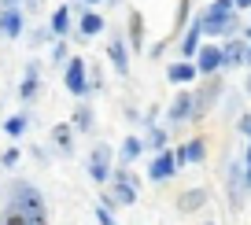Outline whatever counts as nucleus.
<instances>
[{
    "label": "nucleus",
    "mask_w": 251,
    "mask_h": 225,
    "mask_svg": "<svg viewBox=\"0 0 251 225\" xmlns=\"http://www.w3.org/2000/svg\"><path fill=\"white\" fill-rule=\"evenodd\" d=\"M141 155H144V137H137V133H129V137L122 140V148L115 151L118 166H133V163H137Z\"/></svg>",
    "instance_id": "obj_20"
},
{
    "label": "nucleus",
    "mask_w": 251,
    "mask_h": 225,
    "mask_svg": "<svg viewBox=\"0 0 251 225\" xmlns=\"http://www.w3.org/2000/svg\"><path fill=\"white\" fill-rule=\"evenodd\" d=\"M200 45H203V33H200V23H196V19H188V26L181 30V37H177V59H192Z\"/></svg>",
    "instance_id": "obj_18"
},
{
    "label": "nucleus",
    "mask_w": 251,
    "mask_h": 225,
    "mask_svg": "<svg viewBox=\"0 0 251 225\" xmlns=\"http://www.w3.org/2000/svg\"><path fill=\"white\" fill-rule=\"evenodd\" d=\"M48 144H52L55 155L71 159V155H74V144H78V133H74V125H71V122H55L52 129H48Z\"/></svg>",
    "instance_id": "obj_9"
},
{
    "label": "nucleus",
    "mask_w": 251,
    "mask_h": 225,
    "mask_svg": "<svg viewBox=\"0 0 251 225\" xmlns=\"http://www.w3.org/2000/svg\"><path fill=\"white\" fill-rule=\"evenodd\" d=\"M163 52H166V41H155V45L148 48V59H159V55H163Z\"/></svg>",
    "instance_id": "obj_32"
},
{
    "label": "nucleus",
    "mask_w": 251,
    "mask_h": 225,
    "mask_svg": "<svg viewBox=\"0 0 251 225\" xmlns=\"http://www.w3.org/2000/svg\"><path fill=\"white\" fill-rule=\"evenodd\" d=\"M203 225H214V222H203Z\"/></svg>",
    "instance_id": "obj_43"
},
{
    "label": "nucleus",
    "mask_w": 251,
    "mask_h": 225,
    "mask_svg": "<svg viewBox=\"0 0 251 225\" xmlns=\"http://www.w3.org/2000/svg\"><path fill=\"white\" fill-rule=\"evenodd\" d=\"M218 45H222V74L240 70L244 55H248V41H244V37H229V41H218Z\"/></svg>",
    "instance_id": "obj_12"
},
{
    "label": "nucleus",
    "mask_w": 251,
    "mask_h": 225,
    "mask_svg": "<svg viewBox=\"0 0 251 225\" xmlns=\"http://www.w3.org/2000/svg\"><path fill=\"white\" fill-rule=\"evenodd\" d=\"M107 63H111V70H115L118 78H129V45H126V37L122 33H111L107 37Z\"/></svg>",
    "instance_id": "obj_8"
},
{
    "label": "nucleus",
    "mask_w": 251,
    "mask_h": 225,
    "mask_svg": "<svg viewBox=\"0 0 251 225\" xmlns=\"http://www.w3.org/2000/svg\"><path fill=\"white\" fill-rule=\"evenodd\" d=\"M48 33H52V41H63L74 33V4H59V8L48 15Z\"/></svg>",
    "instance_id": "obj_11"
},
{
    "label": "nucleus",
    "mask_w": 251,
    "mask_h": 225,
    "mask_svg": "<svg viewBox=\"0 0 251 225\" xmlns=\"http://www.w3.org/2000/svg\"><path fill=\"white\" fill-rule=\"evenodd\" d=\"M222 96H226V78H222V74L200 78V85L192 89V122H203L207 115H214Z\"/></svg>",
    "instance_id": "obj_2"
},
{
    "label": "nucleus",
    "mask_w": 251,
    "mask_h": 225,
    "mask_svg": "<svg viewBox=\"0 0 251 225\" xmlns=\"http://www.w3.org/2000/svg\"><path fill=\"white\" fill-rule=\"evenodd\" d=\"M233 8L236 11H251V0H233Z\"/></svg>",
    "instance_id": "obj_35"
},
{
    "label": "nucleus",
    "mask_w": 251,
    "mask_h": 225,
    "mask_svg": "<svg viewBox=\"0 0 251 225\" xmlns=\"http://www.w3.org/2000/svg\"><path fill=\"white\" fill-rule=\"evenodd\" d=\"M166 148H170V133H166V125H148V133H144V151H151V155H155V151H166Z\"/></svg>",
    "instance_id": "obj_22"
},
{
    "label": "nucleus",
    "mask_w": 251,
    "mask_h": 225,
    "mask_svg": "<svg viewBox=\"0 0 251 225\" xmlns=\"http://www.w3.org/2000/svg\"><path fill=\"white\" fill-rule=\"evenodd\" d=\"M192 63H196L200 78L222 74V45H218V41H203V45L196 48V55H192Z\"/></svg>",
    "instance_id": "obj_5"
},
{
    "label": "nucleus",
    "mask_w": 251,
    "mask_h": 225,
    "mask_svg": "<svg viewBox=\"0 0 251 225\" xmlns=\"http://www.w3.org/2000/svg\"><path fill=\"white\" fill-rule=\"evenodd\" d=\"M19 8H23V11H37L41 0H19Z\"/></svg>",
    "instance_id": "obj_34"
},
{
    "label": "nucleus",
    "mask_w": 251,
    "mask_h": 225,
    "mask_svg": "<svg viewBox=\"0 0 251 225\" xmlns=\"http://www.w3.org/2000/svg\"><path fill=\"white\" fill-rule=\"evenodd\" d=\"M23 37H26V41H30V45H33V48H37V45H45V41H48V37H52V33H48V30H33V33H23Z\"/></svg>",
    "instance_id": "obj_31"
},
{
    "label": "nucleus",
    "mask_w": 251,
    "mask_h": 225,
    "mask_svg": "<svg viewBox=\"0 0 251 225\" xmlns=\"http://www.w3.org/2000/svg\"><path fill=\"white\" fill-rule=\"evenodd\" d=\"M126 122H141V111L129 107V103H126Z\"/></svg>",
    "instance_id": "obj_33"
},
{
    "label": "nucleus",
    "mask_w": 251,
    "mask_h": 225,
    "mask_svg": "<svg viewBox=\"0 0 251 225\" xmlns=\"http://www.w3.org/2000/svg\"><path fill=\"white\" fill-rule=\"evenodd\" d=\"M111 170H115V148L107 144V140H100V144H93V151H89V163H85V174L93 185H107L111 181Z\"/></svg>",
    "instance_id": "obj_3"
},
{
    "label": "nucleus",
    "mask_w": 251,
    "mask_h": 225,
    "mask_svg": "<svg viewBox=\"0 0 251 225\" xmlns=\"http://www.w3.org/2000/svg\"><path fill=\"white\" fill-rule=\"evenodd\" d=\"M236 133L251 144V111H240V115H236Z\"/></svg>",
    "instance_id": "obj_29"
},
{
    "label": "nucleus",
    "mask_w": 251,
    "mask_h": 225,
    "mask_svg": "<svg viewBox=\"0 0 251 225\" xmlns=\"http://www.w3.org/2000/svg\"><path fill=\"white\" fill-rule=\"evenodd\" d=\"M41 89H45V81H41V59H30L23 70V81H19V103H33L41 96Z\"/></svg>",
    "instance_id": "obj_10"
},
{
    "label": "nucleus",
    "mask_w": 251,
    "mask_h": 225,
    "mask_svg": "<svg viewBox=\"0 0 251 225\" xmlns=\"http://www.w3.org/2000/svg\"><path fill=\"white\" fill-rule=\"evenodd\" d=\"M89 93H103V67L100 63L89 67Z\"/></svg>",
    "instance_id": "obj_28"
},
{
    "label": "nucleus",
    "mask_w": 251,
    "mask_h": 225,
    "mask_svg": "<svg viewBox=\"0 0 251 225\" xmlns=\"http://www.w3.org/2000/svg\"><path fill=\"white\" fill-rule=\"evenodd\" d=\"M144 37H148V23L137 8L126 11V45H129V55H144Z\"/></svg>",
    "instance_id": "obj_7"
},
{
    "label": "nucleus",
    "mask_w": 251,
    "mask_h": 225,
    "mask_svg": "<svg viewBox=\"0 0 251 225\" xmlns=\"http://www.w3.org/2000/svg\"><path fill=\"white\" fill-rule=\"evenodd\" d=\"M185 155H188V163H207V155H211V140L203 137V133H196L192 140H185Z\"/></svg>",
    "instance_id": "obj_23"
},
{
    "label": "nucleus",
    "mask_w": 251,
    "mask_h": 225,
    "mask_svg": "<svg viewBox=\"0 0 251 225\" xmlns=\"http://www.w3.org/2000/svg\"><path fill=\"white\" fill-rule=\"evenodd\" d=\"M244 67L251 70V45H248V55H244Z\"/></svg>",
    "instance_id": "obj_41"
},
{
    "label": "nucleus",
    "mask_w": 251,
    "mask_h": 225,
    "mask_svg": "<svg viewBox=\"0 0 251 225\" xmlns=\"http://www.w3.org/2000/svg\"><path fill=\"white\" fill-rule=\"evenodd\" d=\"M26 129H30V115H26V111H19V115H8V118H4V133H8L11 140L26 137Z\"/></svg>",
    "instance_id": "obj_24"
},
{
    "label": "nucleus",
    "mask_w": 251,
    "mask_h": 225,
    "mask_svg": "<svg viewBox=\"0 0 251 225\" xmlns=\"http://www.w3.org/2000/svg\"><path fill=\"white\" fill-rule=\"evenodd\" d=\"M26 225H48V218H30Z\"/></svg>",
    "instance_id": "obj_40"
},
{
    "label": "nucleus",
    "mask_w": 251,
    "mask_h": 225,
    "mask_svg": "<svg viewBox=\"0 0 251 225\" xmlns=\"http://www.w3.org/2000/svg\"><path fill=\"white\" fill-rule=\"evenodd\" d=\"M166 81L170 85H196L200 81V74H196V63L192 59H174V63H166Z\"/></svg>",
    "instance_id": "obj_16"
},
{
    "label": "nucleus",
    "mask_w": 251,
    "mask_h": 225,
    "mask_svg": "<svg viewBox=\"0 0 251 225\" xmlns=\"http://www.w3.org/2000/svg\"><path fill=\"white\" fill-rule=\"evenodd\" d=\"M0 33L8 41H19L26 33V11L23 8H0Z\"/></svg>",
    "instance_id": "obj_17"
},
{
    "label": "nucleus",
    "mask_w": 251,
    "mask_h": 225,
    "mask_svg": "<svg viewBox=\"0 0 251 225\" xmlns=\"http://www.w3.org/2000/svg\"><path fill=\"white\" fill-rule=\"evenodd\" d=\"M71 125H74V133H81V137H85V133H93V129H96V111L89 107L85 100H78V107L71 111Z\"/></svg>",
    "instance_id": "obj_21"
},
{
    "label": "nucleus",
    "mask_w": 251,
    "mask_h": 225,
    "mask_svg": "<svg viewBox=\"0 0 251 225\" xmlns=\"http://www.w3.org/2000/svg\"><path fill=\"white\" fill-rule=\"evenodd\" d=\"M211 203V192L207 188H185L177 196V214H200V210Z\"/></svg>",
    "instance_id": "obj_19"
},
{
    "label": "nucleus",
    "mask_w": 251,
    "mask_h": 225,
    "mask_svg": "<svg viewBox=\"0 0 251 225\" xmlns=\"http://www.w3.org/2000/svg\"><path fill=\"white\" fill-rule=\"evenodd\" d=\"M177 177V163H174V151L166 148V151H155L148 163V181H155V185H163V181Z\"/></svg>",
    "instance_id": "obj_13"
},
{
    "label": "nucleus",
    "mask_w": 251,
    "mask_h": 225,
    "mask_svg": "<svg viewBox=\"0 0 251 225\" xmlns=\"http://www.w3.org/2000/svg\"><path fill=\"white\" fill-rule=\"evenodd\" d=\"M8 207H15L19 214L30 222V218H48V200H45V192H41L33 181H23V177H15L8 185Z\"/></svg>",
    "instance_id": "obj_1"
},
{
    "label": "nucleus",
    "mask_w": 251,
    "mask_h": 225,
    "mask_svg": "<svg viewBox=\"0 0 251 225\" xmlns=\"http://www.w3.org/2000/svg\"><path fill=\"white\" fill-rule=\"evenodd\" d=\"M166 122L170 125H185L192 122V89H177V96L166 107Z\"/></svg>",
    "instance_id": "obj_15"
},
{
    "label": "nucleus",
    "mask_w": 251,
    "mask_h": 225,
    "mask_svg": "<svg viewBox=\"0 0 251 225\" xmlns=\"http://www.w3.org/2000/svg\"><path fill=\"white\" fill-rule=\"evenodd\" d=\"M67 59H71V45H67V37H63V41H52V48H48V63L63 67Z\"/></svg>",
    "instance_id": "obj_27"
},
{
    "label": "nucleus",
    "mask_w": 251,
    "mask_h": 225,
    "mask_svg": "<svg viewBox=\"0 0 251 225\" xmlns=\"http://www.w3.org/2000/svg\"><path fill=\"white\" fill-rule=\"evenodd\" d=\"M107 4H111V8H115V4H122V0H107Z\"/></svg>",
    "instance_id": "obj_42"
},
{
    "label": "nucleus",
    "mask_w": 251,
    "mask_h": 225,
    "mask_svg": "<svg viewBox=\"0 0 251 225\" xmlns=\"http://www.w3.org/2000/svg\"><path fill=\"white\" fill-rule=\"evenodd\" d=\"M78 41H89V37H100L103 33V26H107V19L100 15V11H93V8H81L78 4Z\"/></svg>",
    "instance_id": "obj_14"
},
{
    "label": "nucleus",
    "mask_w": 251,
    "mask_h": 225,
    "mask_svg": "<svg viewBox=\"0 0 251 225\" xmlns=\"http://www.w3.org/2000/svg\"><path fill=\"white\" fill-rule=\"evenodd\" d=\"M248 26H251V23H248Z\"/></svg>",
    "instance_id": "obj_44"
},
{
    "label": "nucleus",
    "mask_w": 251,
    "mask_h": 225,
    "mask_svg": "<svg viewBox=\"0 0 251 225\" xmlns=\"http://www.w3.org/2000/svg\"><path fill=\"white\" fill-rule=\"evenodd\" d=\"M93 214H96V225H118L115 210H107L103 203H96V210H93Z\"/></svg>",
    "instance_id": "obj_30"
},
{
    "label": "nucleus",
    "mask_w": 251,
    "mask_h": 225,
    "mask_svg": "<svg viewBox=\"0 0 251 225\" xmlns=\"http://www.w3.org/2000/svg\"><path fill=\"white\" fill-rule=\"evenodd\" d=\"M240 163H244V166H248V170H251V144L244 148V155H240Z\"/></svg>",
    "instance_id": "obj_36"
},
{
    "label": "nucleus",
    "mask_w": 251,
    "mask_h": 225,
    "mask_svg": "<svg viewBox=\"0 0 251 225\" xmlns=\"http://www.w3.org/2000/svg\"><path fill=\"white\" fill-rule=\"evenodd\" d=\"M81 8H96V4H103V0H78Z\"/></svg>",
    "instance_id": "obj_38"
},
{
    "label": "nucleus",
    "mask_w": 251,
    "mask_h": 225,
    "mask_svg": "<svg viewBox=\"0 0 251 225\" xmlns=\"http://www.w3.org/2000/svg\"><path fill=\"white\" fill-rule=\"evenodd\" d=\"M240 37H244V41L251 45V26H244V30H240Z\"/></svg>",
    "instance_id": "obj_39"
},
{
    "label": "nucleus",
    "mask_w": 251,
    "mask_h": 225,
    "mask_svg": "<svg viewBox=\"0 0 251 225\" xmlns=\"http://www.w3.org/2000/svg\"><path fill=\"white\" fill-rule=\"evenodd\" d=\"M233 0H211V4H207L203 11H200V15L203 19H226V15H233Z\"/></svg>",
    "instance_id": "obj_25"
},
{
    "label": "nucleus",
    "mask_w": 251,
    "mask_h": 225,
    "mask_svg": "<svg viewBox=\"0 0 251 225\" xmlns=\"http://www.w3.org/2000/svg\"><path fill=\"white\" fill-rule=\"evenodd\" d=\"M19 163H23V148L19 144H8L0 151V166H4V170H19Z\"/></svg>",
    "instance_id": "obj_26"
},
{
    "label": "nucleus",
    "mask_w": 251,
    "mask_h": 225,
    "mask_svg": "<svg viewBox=\"0 0 251 225\" xmlns=\"http://www.w3.org/2000/svg\"><path fill=\"white\" fill-rule=\"evenodd\" d=\"M63 85L74 100H85L89 96V59L85 55H71L63 63Z\"/></svg>",
    "instance_id": "obj_4"
},
{
    "label": "nucleus",
    "mask_w": 251,
    "mask_h": 225,
    "mask_svg": "<svg viewBox=\"0 0 251 225\" xmlns=\"http://www.w3.org/2000/svg\"><path fill=\"white\" fill-rule=\"evenodd\" d=\"M244 96L251 100V70H248V78H244Z\"/></svg>",
    "instance_id": "obj_37"
},
{
    "label": "nucleus",
    "mask_w": 251,
    "mask_h": 225,
    "mask_svg": "<svg viewBox=\"0 0 251 225\" xmlns=\"http://www.w3.org/2000/svg\"><path fill=\"white\" fill-rule=\"evenodd\" d=\"M226 196H229V210L233 214H240L244 210V166H240V159H233V163L226 166Z\"/></svg>",
    "instance_id": "obj_6"
}]
</instances>
